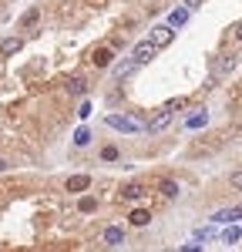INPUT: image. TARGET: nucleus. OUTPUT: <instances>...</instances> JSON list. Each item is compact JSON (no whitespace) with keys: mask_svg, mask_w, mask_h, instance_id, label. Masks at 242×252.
<instances>
[{"mask_svg":"<svg viewBox=\"0 0 242 252\" xmlns=\"http://www.w3.org/2000/svg\"><path fill=\"white\" fill-rule=\"evenodd\" d=\"M108 128H115V131H128V135H135V131H148V125L138 121V118H128V115H108Z\"/></svg>","mask_w":242,"mask_h":252,"instance_id":"1","label":"nucleus"},{"mask_svg":"<svg viewBox=\"0 0 242 252\" xmlns=\"http://www.w3.org/2000/svg\"><path fill=\"white\" fill-rule=\"evenodd\" d=\"M172 118H175V111H172V108L165 104V108H161L158 115H151V118H148V131H151V135H158V131H165V128L172 125Z\"/></svg>","mask_w":242,"mask_h":252,"instance_id":"2","label":"nucleus"},{"mask_svg":"<svg viewBox=\"0 0 242 252\" xmlns=\"http://www.w3.org/2000/svg\"><path fill=\"white\" fill-rule=\"evenodd\" d=\"M155 51H158V44L148 37V40H141V44H135V51H131V58L138 61V64H148V61L155 58Z\"/></svg>","mask_w":242,"mask_h":252,"instance_id":"3","label":"nucleus"},{"mask_svg":"<svg viewBox=\"0 0 242 252\" xmlns=\"http://www.w3.org/2000/svg\"><path fill=\"white\" fill-rule=\"evenodd\" d=\"M151 40H155L158 47H168V44L175 40V27H172V24H155V27H151Z\"/></svg>","mask_w":242,"mask_h":252,"instance_id":"4","label":"nucleus"},{"mask_svg":"<svg viewBox=\"0 0 242 252\" xmlns=\"http://www.w3.org/2000/svg\"><path fill=\"white\" fill-rule=\"evenodd\" d=\"M91 64H94V67H111V64H115V51H111V47H98V51L91 54Z\"/></svg>","mask_w":242,"mask_h":252,"instance_id":"5","label":"nucleus"},{"mask_svg":"<svg viewBox=\"0 0 242 252\" xmlns=\"http://www.w3.org/2000/svg\"><path fill=\"white\" fill-rule=\"evenodd\" d=\"M145 195H148V189H145L141 182H131V185L121 189V198H124V202H138V198H145Z\"/></svg>","mask_w":242,"mask_h":252,"instance_id":"6","label":"nucleus"},{"mask_svg":"<svg viewBox=\"0 0 242 252\" xmlns=\"http://www.w3.org/2000/svg\"><path fill=\"white\" fill-rule=\"evenodd\" d=\"M20 47H24V37H3L0 40V54H3V58H14Z\"/></svg>","mask_w":242,"mask_h":252,"instance_id":"7","label":"nucleus"},{"mask_svg":"<svg viewBox=\"0 0 242 252\" xmlns=\"http://www.w3.org/2000/svg\"><path fill=\"white\" fill-rule=\"evenodd\" d=\"M236 219H242V209H222V212L212 215L215 225H229V222H236Z\"/></svg>","mask_w":242,"mask_h":252,"instance_id":"8","label":"nucleus"},{"mask_svg":"<svg viewBox=\"0 0 242 252\" xmlns=\"http://www.w3.org/2000/svg\"><path fill=\"white\" fill-rule=\"evenodd\" d=\"M88 185H91L88 175H71V178H67V192H84Z\"/></svg>","mask_w":242,"mask_h":252,"instance_id":"9","label":"nucleus"},{"mask_svg":"<svg viewBox=\"0 0 242 252\" xmlns=\"http://www.w3.org/2000/svg\"><path fill=\"white\" fill-rule=\"evenodd\" d=\"M158 192L165 195V198H175L182 189H179V182H172V178H161V182H158Z\"/></svg>","mask_w":242,"mask_h":252,"instance_id":"10","label":"nucleus"},{"mask_svg":"<svg viewBox=\"0 0 242 252\" xmlns=\"http://www.w3.org/2000/svg\"><path fill=\"white\" fill-rule=\"evenodd\" d=\"M188 10H192V7H175V10L168 14V24H172V27H182V24L188 20Z\"/></svg>","mask_w":242,"mask_h":252,"instance_id":"11","label":"nucleus"},{"mask_svg":"<svg viewBox=\"0 0 242 252\" xmlns=\"http://www.w3.org/2000/svg\"><path fill=\"white\" fill-rule=\"evenodd\" d=\"M135 67H141V64L135 58H128V61H121V64H115V74H118V78H128Z\"/></svg>","mask_w":242,"mask_h":252,"instance_id":"12","label":"nucleus"},{"mask_svg":"<svg viewBox=\"0 0 242 252\" xmlns=\"http://www.w3.org/2000/svg\"><path fill=\"white\" fill-rule=\"evenodd\" d=\"M84 91H88V81H84V78H71V81H67V94L81 97Z\"/></svg>","mask_w":242,"mask_h":252,"instance_id":"13","label":"nucleus"},{"mask_svg":"<svg viewBox=\"0 0 242 252\" xmlns=\"http://www.w3.org/2000/svg\"><path fill=\"white\" fill-rule=\"evenodd\" d=\"M229 71H236V58H229V54H225V58L215 61V74H229Z\"/></svg>","mask_w":242,"mask_h":252,"instance_id":"14","label":"nucleus"},{"mask_svg":"<svg viewBox=\"0 0 242 252\" xmlns=\"http://www.w3.org/2000/svg\"><path fill=\"white\" fill-rule=\"evenodd\" d=\"M128 222H131V225H148V222H151V212H145V209H135V212L128 215Z\"/></svg>","mask_w":242,"mask_h":252,"instance_id":"15","label":"nucleus"},{"mask_svg":"<svg viewBox=\"0 0 242 252\" xmlns=\"http://www.w3.org/2000/svg\"><path fill=\"white\" fill-rule=\"evenodd\" d=\"M121 239H124V232H121L118 225H111V229H104V242H108V246H121Z\"/></svg>","mask_w":242,"mask_h":252,"instance_id":"16","label":"nucleus"},{"mask_svg":"<svg viewBox=\"0 0 242 252\" xmlns=\"http://www.w3.org/2000/svg\"><path fill=\"white\" fill-rule=\"evenodd\" d=\"M40 20V10L37 7H34V10H27V14H24V17H20V27H24V31H27V27H34V24H37Z\"/></svg>","mask_w":242,"mask_h":252,"instance_id":"17","label":"nucleus"},{"mask_svg":"<svg viewBox=\"0 0 242 252\" xmlns=\"http://www.w3.org/2000/svg\"><path fill=\"white\" fill-rule=\"evenodd\" d=\"M94 209H98V202H94L91 195H84V198H81V202H78V212H84V215H91V212H94Z\"/></svg>","mask_w":242,"mask_h":252,"instance_id":"18","label":"nucleus"},{"mask_svg":"<svg viewBox=\"0 0 242 252\" xmlns=\"http://www.w3.org/2000/svg\"><path fill=\"white\" fill-rule=\"evenodd\" d=\"M74 145H78V148L91 145V131H88V128H78V131H74Z\"/></svg>","mask_w":242,"mask_h":252,"instance_id":"19","label":"nucleus"},{"mask_svg":"<svg viewBox=\"0 0 242 252\" xmlns=\"http://www.w3.org/2000/svg\"><path fill=\"white\" fill-rule=\"evenodd\" d=\"M205 121H209V115H205V111H199V115H192L188 121H185V128H202Z\"/></svg>","mask_w":242,"mask_h":252,"instance_id":"20","label":"nucleus"},{"mask_svg":"<svg viewBox=\"0 0 242 252\" xmlns=\"http://www.w3.org/2000/svg\"><path fill=\"white\" fill-rule=\"evenodd\" d=\"M215 235V229H195V242H209Z\"/></svg>","mask_w":242,"mask_h":252,"instance_id":"21","label":"nucleus"},{"mask_svg":"<svg viewBox=\"0 0 242 252\" xmlns=\"http://www.w3.org/2000/svg\"><path fill=\"white\" fill-rule=\"evenodd\" d=\"M101 158H104V161H118V148H115V145H108V148L101 152Z\"/></svg>","mask_w":242,"mask_h":252,"instance_id":"22","label":"nucleus"},{"mask_svg":"<svg viewBox=\"0 0 242 252\" xmlns=\"http://www.w3.org/2000/svg\"><path fill=\"white\" fill-rule=\"evenodd\" d=\"M239 239H242V229H236V225L225 229V242H239Z\"/></svg>","mask_w":242,"mask_h":252,"instance_id":"23","label":"nucleus"},{"mask_svg":"<svg viewBox=\"0 0 242 252\" xmlns=\"http://www.w3.org/2000/svg\"><path fill=\"white\" fill-rule=\"evenodd\" d=\"M78 118L84 121V118H91V104L88 101H81V108H78Z\"/></svg>","mask_w":242,"mask_h":252,"instance_id":"24","label":"nucleus"},{"mask_svg":"<svg viewBox=\"0 0 242 252\" xmlns=\"http://www.w3.org/2000/svg\"><path fill=\"white\" fill-rule=\"evenodd\" d=\"M232 185H236V189L242 192V172H236V175H232Z\"/></svg>","mask_w":242,"mask_h":252,"instance_id":"25","label":"nucleus"},{"mask_svg":"<svg viewBox=\"0 0 242 252\" xmlns=\"http://www.w3.org/2000/svg\"><path fill=\"white\" fill-rule=\"evenodd\" d=\"M182 252H202V246H195V242H192V246H182Z\"/></svg>","mask_w":242,"mask_h":252,"instance_id":"26","label":"nucleus"},{"mask_svg":"<svg viewBox=\"0 0 242 252\" xmlns=\"http://www.w3.org/2000/svg\"><path fill=\"white\" fill-rule=\"evenodd\" d=\"M232 34H236V40L242 44V24H236V27H232Z\"/></svg>","mask_w":242,"mask_h":252,"instance_id":"27","label":"nucleus"},{"mask_svg":"<svg viewBox=\"0 0 242 252\" xmlns=\"http://www.w3.org/2000/svg\"><path fill=\"white\" fill-rule=\"evenodd\" d=\"M202 0H185V7H199Z\"/></svg>","mask_w":242,"mask_h":252,"instance_id":"28","label":"nucleus"},{"mask_svg":"<svg viewBox=\"0 0 242 252\" xmlns=\"http://www.w3.org/2000/svg\"><path fill=\"white\" fill-rule=\"evenodd\" d=\"M0 168H7V165H3V161H0Z\"/></svg>","mask_w":242,"mask_h":252,"instance_id":"29","label":"nucleus"},{"mask_svg":"<svg viewBox=\"0 0 242 252\" xmlns=\"http://www.w3.org/2000/svg\"><path fill=\"white\" fill-rule=\"evenodd\" d=\"M172 252H182V249H172Z\"/></svg>","mask_w":242,"mask_h":252,"instance_id":"30","label":"nucleus"}]
</instances>
